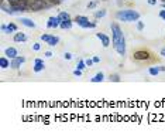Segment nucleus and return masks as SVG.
<instances>
[{
    "instance_id": "obj_31",
    "label": "nucleus",
    "mask_w": 165,
    "mask_h": 139,
    "mask_svg": "<svg viewBox=\"0 0 165 139\" xmlns=\"http://www.w3.org/2000/svg\"><path fill=\"white\" fill-rule=\"evenodd\" d=\"M0 29H1V33H6V29H7V24H4V23H3V24L0 26Z\"/></svg>"
},
{
    "instance_id": "obj_23",
    "label": "nucleus",
    "mask_w": 165,
    "mask_h": 139,
    "mask_svg": "<svg viewBox=\"0 0 165 139\" xmlns=\"http://www.w3.org/2000/svg\"><path fill=\"white\" fill-rule=\"evenodd\" d=\"M49 37H51V34H48V33H44V34H41V37H39V38H41V41H44V43H45V44H47V41L49 40Z\"/></svg>"
},
{
    "instance_id": "obj_19",
    "label": "nucleus",
    "mask_w": 165,
    "mask_h": 139,
    "mask_svg": "<svg viewBox=\"0 0 165 139\" xmlns=\"http://www.w3.org/2000/svg\"><path fill=\"white\" fill-rule=\"evenodd\" d=\"M148 74L151 75V77H157L158 74H159V68H158V67H149Z\"/></svg>"
},
{
    "instance_id": "obj_13",
    "label": "nucleus",
    "mask_w": 165,
    "mask_h": 139,
    "mask_svg": "<svg viewBox=\"0 0 165 139\" xmlns=\"http://www.w3.org/2000/svg\"><path fill=\"white\" fill-rule=\"evenodd\" d=\"M18 21H21V24L28 27V29H35V23L32 20H30V19H27V17H20Z\"/></svg>"
},
{
    "instance_id": "obj_10",
    "label": "nucleus",
    "mask_w": 165,
    "mask_h": 139,
    "mask_svg": "<svg viewBox=\"0 0 165 139\" xmlns=\"http://www.w3.org/2000/svg\"><path fill=\"white\" fill-rule=\"evenodd\" d=\"M4 56L8 57L10 60H13V58H16L17 56H18V51H17V48H14V47H7V48L4 50Z\"/></svg>"
},
{
    "instance_id": "obj_22",
    "label": "nucleus",
    "mask_w": 165,
    "mask_h": 139,
    "mask_svg": "<svg viewBox=\"0 0 165 139\" xmlns=\"http://www.w3.org/2000/svg\"><path fill=\"white\" fill-rule=\"evenodd\" d=\"M109 81L110 82H120L121 80H120V77H118L117 74H111V75L109 77Z\"/></svg>"
},
{
    "instance_id": "obj_30",
    "label": "nucleus",
    "mask_w": 165,
    "mask_h": 139,
    "mask_svg": "<svg viewBox=\"0 0 165 139\" xmlns=\"http://www.w3.org/2000/svg\"><path fill=\"white\" fill-rule=\"evenodd\" d=\"M63 58L69 61V60H71V58H72V54H71V53H65V54H63Z\"/></svg>"
},
{
    "instance_id": "obj_27",
    "label": "nucleus",
    "mask_w": 165,
    "mask_h": 139,
    "mask_svg": "<svg viewBox=\"0 0 165 139\" xmlns=\"http://www.w3.org/2000/svg\"><path fill=\"white\" fill-rule=\"evenodd\" d=\"M73 75H75V77H80V75H82V70L75 68V70H73Z\"/></svg>"
},
{
    "instance_id": "obj_17",
    "label": "nucleus",
    "mask_w": 165,
    "mask_h": 139,
    "mask_svg": "<svg viewBox=\"0 0 165 139\" xmlns=\"http://www.w3.org/2000/svg\"><path fill=\"white\" fill-rule=\"evenodd\" d=\"M103 80H104V74L103 73H97L93 78H90V81L92 82H102Z\"/></svg>"
},
{
    "instance_id": "obj_3",
    "label": "nucleus",
    "mask_w": 165,
    "mask_h": 139,
    "mask_svg": "<svg viewBox=\"0 0 165 139\" xmlns=\"http://www.w3.org/2000/svg\"><path fill=\"white\" fill-rule=\"evenodd\" d=\"M52 7V4L48 0H28V9L30 13H37L41 10H48Z\"/></svg>"
},
{
    "instance_id": "obj_26",
    "label": "nucleus",
    "mask_w": 165,
    "mask_h": 139,
    "mask_svg": "<svg viewBox=\"0 0 165 139\" xmlns=\"http://www.w3.org/2000/svg\"><path fill=\"white\" fill-rule=\"evenodd\" d=\"M96 6H97V1H90V3L87 4V9H89V10H92V9H94Z\"/></svg>"
},
{
    "instance_id": "obj_21",
    "label": "nucleus",
    "mask_w": 165,
    "mask_h": 139,
    "mask_svg": "<svg viewBox=\"0 0 165 139\" xmlns=\"http://www.w3.org/2000/svg\"><path fill=\"white\" fill-rule=\"evenodd\" d=\"M58 17H59L61 20H68V19H71V16H69V13H66V11H59V14H58Z\"/></svg>"
},
{
    "instance_id": "obj_32",
    "label": "nucleus",
    "mask_w": 165,
    "mask_h": 139,
    "mask_svg": "<svg viewBox=\"0 0 165 139\" xmlns=\"http://www.w3.org/2000/svg\"><path fill=\"white\" fill-rule=\"evenodd\" d=\"M159 17H161L162 20H165V9H164V10H161V11H159Z\"/></svg>"
},
{
    "instance_id": "obj_40",
    "label": "nucleus",
    "mask_w": 165,
    "mask_h": 139,
    "mask_svg": "<svg viewBox=\"0 0 165 139\" xmlns=\"http://www.w3.org/2000/svg\"><path fill=\"white\" fill-rule=\"evenodd\" d=\"M162 3H165V0H162Z\"/></svg>"
},
{
    "instance_id": "obj_6",
    "label": "nucleus",
    "mask_w": 165,
    "mask_h": 139,
    "mask_svg": "<svg viewBox=\"0 0 165 139\" xmlns=\"http://www.w3.org/2000/svg\"><path fill=\"white\" fill-rule=\"evenodd\" d=\"M24 63H25V58H24L23 56H17L16 58L11 60V63H10V68H13V70H20V67L23 66Z\"/></svg>"
},
{
    "instance_id": "obj_37",
    "label": "nucleus",
    "mask_w": 165,
    "mask_h": 139,
    "mask_svg": "<svg viewBox=\"0 0 165 139\" xmlns=\"http://www.w3.org/2000/svg\"><path fill=\"white\" fill-rule=\"evenodd\" d=\"M158 68H159V71H165V67L164 66H159Z\"/></svg>"
},
{
    "instance_id": "obj_14",
    "label": "nucleus",
    "mask_w": 165,
    "mask_h": 139,
    "mask_svg": "<svg viewBox=\"0 0 165 139\" xmlns=\"http://www.w3.org/2000/svg\"><path fill=\"white\" fill-rule=\"evenodd\" d=\"M10 63H11V60L6 56H1L0 57V67H1V70H6L10 67Z\"/></svg>"
},
{
    "instance_id": "obj_15",
    "label": "nucleus",
    "mask_w": 165,
    "mask_h": 139,
    "mask_svg": "<svg viewBox=\"0 0 165 139\" xmlns=\"http://www.w3.org/2000/svg\"><path fill=\"white\" fill-rule=\"evenodd\" d=\"M18 31V27H17L16 23H8L7 29H6V34H14Z\"/></svg>"
},
{
    "instance_id": "obj_39",
    "label": "nucleus",
    "mask_w": 165,
    "mask_h": 139,
    "mask_svg": "<svg viewBox=\"0 0 165 139\" xmlns=\"http://www.w3.org/2000/svg\"><path fill=\"white\" fill-rule=\"evenodd\" d=\"M162 9H165V3H162Z\"/></svg>"
},
{
    "instance_id": "obj_9",
    "label": "nucleus",
    "mask_w": 165,
    "mask_h": 139,
    "mask_svg": "<svg viewBox=\"0 0 165 139\" xmlns=\"http://www.w3.org/2000/svg\"><path fill=\"white\" fill-rule=\"evenodd\" d=\"M96 37L100 40V43H102L103 47H109V46H110V37L107 36V34H104V33H96Z\"/></svg>"
},
{
    "instance_id": "obj_2",
    "label": "nucleus",
    "mask_w": 165,
    "mask_h": 139,
    "mask_svg": "<svg viewBox=\"0 0 165 139\" xmlns=\"http://www.w3.org/2000/svg\"><path fill=\"white\" fill-rule=\"evenodd\" d=\"M116 19L118 21H124V23H133L140 20V13L135 11L133 9H124V10H118L116 13Z\"/></svg>"
},
{
    "instance_id": "obj_5",
    "label": "nucleus",
    "mask_w": 165,
    "mask_h": 139,
    "mask_svg": "<svg viewBox=\"0 0 165 139\" xmlns=\"http://www.w3.org/2000/svg\"><path fill=\"white\" fill-rule=\"evenodd\" d=\"M133 58L135 61H147L149 60V53L145 50H137L133 53Z\"/></svg>"
},
{
    "instance_id": "obj_1",
    "label": "nucleus",
    "mask_w": 165,
    "mask_h": 139,
    "mask_svg": "<svg viewBox=\"0 0 165 139\" xmlns=\"http://www.w3.org/2000/svg\"><path fill=\"white\" fill-rule=\"evenodd\" d=\"M110 29H111L113 48L116 50V53H117L120 57H124L126 56V37H124V33H123L121 27L117 23H111Z\"/></svg>"
},
{
    "instance_id": "obj_11",
    "label": "nucleus",
    "mask_w": 165,
    "mask_h": 139,
    "mask_svg": "<svg viewBox=\"0 0 165 139\" xmlns=\"http://www.w3.org/2000/svg\"><path fill=\"white\" fill-rule=\"evenodd\" d=\"M13 40H14V43H25L27 41V36L24 33H21V31H17L13 36Z\"/></svg>"
},
{
    "instance_id": "obj_7",
    "label": "nucleus",
    "mask_w": 165,
    "mask_h": 139,
    "mask_svg": "<svg viewBox=\"0 0 165 139\" xmlns=\"http://www.w3.org/2000/svg\"><path fill=\"white\" fill-rule=\"evenodd\" d=\"M61 19L58 16H51V17H48V21H47V27L48 29H58L59 26H61Z\"/></svg>"
},
{
    "instance_id": "obj_34",
    "label": "nucleus",
    "mask_w": 165,
    "mask_h": 139,
    "mask_svg": "<svg viewBox=\"0 0 165 139\" xmlns=\"http://www.w3.org/2000/svg\"><path fill=\"white\" fill-rule=\"evenodd\" d=\"M44 56H45L47 58H51V57H52V53H51V51H45V54H44Z\"/></svg>"
},
{
    "instance_id": "obj_25",
    "label": "nucleus",
    "mask_w": 165,
    "mask_h": 139,
    "mask_svg": "<svg viewBox=\"0 0 165 139\" xmlns=\"http://www.w3.org/2000/svg\"><path fill=\"white\" fill-rule=\"evenodd\" d=\"M31 48L34 50V51H39V50H41V44H39V43H34L31 46Z\"/></svg>"
},
{
    "instance_id": "obj_8",
    "label": "nucleus",
    "mask_w": 165,
    "mask_h": 139,
    "mask_svg": "<svg viewBox=\"0 0 165 139\" xmlns=\"http://www.w3.org/2000/svg\"><path fill=\"white\" fill-rule=\"evenodd\" d=\"M44 68H45L44 60H42V58H35V60H34L32 71H34V73H41V71H44Z\"/></svg>"
},
{
    "instance_id": "obj_36",
    "label": "nucleus",
    "mask_w": 165,
    "mask_h": 139,
    "mask_svg": "<svg viewBox=\"0 0 165 139\" xmlns=\"http://www.w3.org/2000/svg\"><path fill=\"white\" fill-rule=\"evenodd\" d=\"M161 56H162V57H165V47H162V48H161Z\"/></svg>"
},
{
    "instance_id": "obj_12",
    "label": "nucleus",
    "mask_w": 165,
    "mask_h": 139,
    "mask_svg": "<svg viewBox=\"0 0 165 139\" xmlns=\"http://www.w3.org/2000/svg\"><path fill=\"white\" fill-rule=\"evenodd\" d=\"M73 20L72 19H68V20H62L61 21V26H59V29H62V30H71L72 26H73Z\"/></svg>"
},
{
    "instance_id": "obj_18",
    "label": "nucleus",
    "mask_w": 165,
    "mask_h": 139,
    "mask_svg": "<svg viewBox=\"0 0 165 139\" xmlns=\"http://www.w3.org/2000/svg\"><path fill=\"white\" fill-rule=\"evenodd\" d=\"M106 13H107V11H106L104 9L96 10V11H94V19H103V17L106 16Z\"/></svg>"
},
{
    "instance_id": "obj_33",
    "label": "nucleus",
    "mask_w": 165,
    "mask_h": 139,
    "mask_svg": "<svg viewBox=\"0 0 165 139\" xmlns=\"http://www.w3.org/2000/svg\"><path fill=\"white\" fill-rule=\"evenodd\" d=\"M147 1H148L149 6H155L157 4V0H147Z\"/></svg>"
},
{
    "instance_id": "obj_28",
    "label": "nucleus",
    "mask_w": 165,
    "mask_h": 139,
    "mask_svg": "<svg viewBox=\"0 0 165 139\" xmlns=\"http://www.w3.org/2000/svg\"><path fill=\"white\" fill-rule=\"evenodd\" d=\"M85 63H86L87 67H90V66H93V64H94V63H93V58H86V60H85Z\"/></svg>"
},
{
    "instance_id": "obj_38",
    "label": "nucleus",
    "mask_w": 165,
    "mask_h": 139,
    "mask_svg": "<svg viewBox=\"0 0 165 139\" xmlns=\"http://www.w3.org/2000/svg\"><path fill=\"white\" fill-rule=\"evenodd\" d=\"M7 3H13V1H16V0H6Z\"/></svg>"
},
{
    "instance_id": "obj_16",
    "label": "nucleus",
    "mask_w": 165,
    "mask_h": 139,
    "mask_svg": "<svg viewBox=\"0 0 165 139\" xmlns=\"http://www.w3.org/2000/svg\"><path fill=\"white\" fill-rule=\"evenodd\" d=\"M47 44L49 46V47H55V46H58V44H59V37L51 34V37H49V40L47 41Z\"/></svg>"
},
{
    "instance_id": "obj_4",
    "label": "nucleus",
    "mask_w": 165,
    "mask_h": 139,
    "mask_svg": "<svg viewBox=\"0 0 165 139\" xmlns=\"http://www.w3.org/2000/svg\"><path fill=\"white\" fill-rule=\"evenodd\" d=\"M73 21L82 29H96V23L89 21V19L86 16H76L73 19Z\"/></svg>"
},
{
    "instance_id": "obj_29",
    "label": "nucleus",
    "mask_w": 165,
    "mask_h": 139,
    "mask_svg": "<svg viewBox=\"0 0 165 139\" xmlns=\"http://www.w3.org/2000/svg\"><path fill=\"white\" fill-rule=\"evenodd\" d=\"M48 1H49V3L52 4V6H58V4H59V3H61L62 0H48Z\"/></svg>"
},
{
    "instance_id": "obj_24",
    "label": "nucleus",
    "mask_w": 165,
    "mask_h": 139,
    "mask_svg": "<svg viewBox=\"0 0 165 139\" xmlns=\"http://www.w3.org/2000/svg\"><path fill=\"white\" fill-rule=\"evenodd\" d=\"M137 30H138V31H142V30H144V23H142L141 20H137Z\"/></svg>"
},
{
    "instance_id": "obj_20",
    "label": "nucleus",
    "mask_w": 165,
    "mask_h": 139,
    "mask_svg": "<svg viewBox=\"0 0 165 139\" xmlns=\"http://www.w3.org/2000/svg\"><path fill=\"white\" fill-rule=\"evenodd\" d=\"M86 67H87V66H86V63H85V60H79L78 64H76V68L82 70V71H83V70H85Z\"/></svg>"
},
{
    "instance_id": "obj_35",
    "label": "nucleus",
    "mask_w": 165,
    "mask_h": 139,
    "mask_svg": "<svg viewBox=\"0 0 165 139\" xmlns=\"http://www.w3.org/2000/svg\"><path fill=\"white\" fill-rule=\"evenodd\" d=\"M93 63H94V64L100 63V57H93Z\"/></svg>"
},
{
    "instance_id": "obj_41",
    "label": "nucleus",
    "mask_w": 165,
    "mask_h": 139,
    "mask_svg": "<svg viewBox=\"0 0 165 139\" xmlns=\"http://www.w3.org/2000/svg\"><path fill=\"white\" fill-rule=\"evenodd\" d=\"M62 1H65V0H62Z\"/></svg>"
}]
</instances>
